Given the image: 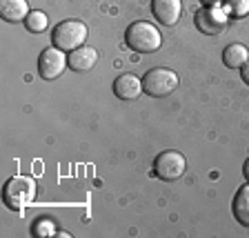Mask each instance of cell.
<instances>
[{
    "mask_svg": "<svg viewBox=\"0 0 249 238\" xmlns=\"http://www.w3.org/2000/svg\"><path fill=\"white\" fill-rule=\"evenodd\" d=\"M124 38H127V45H129L134 52H138V54H151V52H156V49L162 45L160 31L156 29L151 22H147V20L131 22V25L127 27Z\"/></svg>",
    "mask_w": 249,
    "mask_h": 238,
    "instance_id": "cell-1",
    "label": "cell"
},
{
    "mask_svg": "<svg viewBox=\"0 0 249 238\" xmlns=\"http://www.w3.org/2000/svg\"><path fill=\"white\" fill-rule=\"evenodd\" d=\"M2 196H5V202L7 207L11 209H22L27 207L31 201H34V196H36V181L31 176H14L7 181L5 185V192H2Z\"/></svg>",
    "mask_w": 249,
    "mask_h": 238,
    "instance_id": "cell-2",
    "label": "cell"
},
{
    "mask_svg": "<svg viewBox=\"0 0 249 238\" xmlns=\"http://www.w3.org/2000/svg\"><path fill=\"white\" fill-rule=\"evenodd\" d=\"M53 47L62 49V52H73L78 47H83L87 40V25L80 20H65L53 29Z\"/></svg>",
    "mask_w": 249,
    "mask_h": 238,
    "instance_id": "cell-3",
    "label": "cell"
},
{
    "mask_svg": "<svg viewBox=\"0 0 249 238\" xmlns=\"http://www.w3.org/2000/svg\"><path fill=\"white\" fill-rule=\"evenodd\" d=\"M178 87V76L176 72L165 67H156L151 72L145 73L142 78V92L154 96V98H162V96H169L174 89Z\"/></svg>",
    "mask_w": 249,
    "mask_h": 238,
    "instance_id": "cell-4",
    "label": "cell"
},
{
    "mask_svg": "<svg viewBox=\"0 0 249 238\" xmlns=\"http://www.w3.org/2000/svg\"><path fill=\"white\" fill-rule=\"evenodd\" d=\"M185 167H187L185 156L174 149H167L162 154H158L154 161L156 176L162 178V181H176V178H180L185 174Z\"/></svg>",
    "mask_w": 249,
    "mask_h": 238,
    "instance_id": "cell-5",
    "label": "cell"
},
{
    "mask_svg": "<svg viewBox=\"0 0 249 238\" xmlns=\"http://www.w3.org/2000/svg\"><path fill=\"white\" fill-rule=\"evenodd\" d=\"M67 65L69 62H67L65 52L58 49V47H49V49H45V52L40 54V58H38V73H40L45 80H53V78H58L65 72Z\"/></svg>",
    "mask_w": 249,
    "mask_h": 238,
    "instance_id": "cell-6",
    "label": "cell"
},
{
    "mask_svg": "<svg viewBox=\"0 0 249 238\" xmlns=\"http://www.w3.org/2000/svg\"><path fill=\"white\" fill-rule=\"evenodd\" d=\"M196 27L207 36H216L227 27V14L218 7H205L196 14Z\"/></svg>",
    "mask_w": 249,
    "mask_h": 238,
    "instance_id": "cell-7",
    "label": "cell"
},
{
    "mask_svg": "<svg viewBox=\"0 0 249 238\" xmlns=\"http://www.w3.org/2000/svg\"><path fill=\"white\" fill-rule=\"evenodd\" d=\"M180 0H151V11L162 25H176L180 18Z\"/></svg>",
    "mask_w": 249,
    "mask_h": 238,
    "instance_id": "cell-8",
    "label": "cell"
},
{
    "mask_svg": "<svg viewBox=\"0 0 249 238\" xmlns=\"http://www.w3.org/2000/svg\"><path fill=\"white\" fill-rule=\"evenodd\" d=\"M114 93L120 100H134L142 93V80L134 73H123L114 80Z\"/></svg>",
    "mask_w": 249,
    "mask_h": 238,
    "instance_id": "cell-9",
    "label": "cell"
},
{
    "mask_svg": "<svg viewBox=\"0 0 249 238\" xmlns=\"http://www.w3.org/2000/svg\"><path fill=\"white\" fill-rule=\"evenodd\" d=\"M98 60V52L93 47H78L73 52H69L67 62L73 72H89Z\"/></svg>",
    "mask_w": 249,
    "mask_h": 238,
    "instance_id": "cell-10",
    "label": "cell"
},
{
    "mask_svg": "<svg viewBox=\"0 0 249 238\" xmlns=\"http://www.w3.org/2000/svg\"><path fill=\"white\" fill-rule=\"evenodd\" d=\"M0 14L9 22H20L29 16L27 0H0Z\"/></svg>",
    "mask_w": 249,
    "mask_h": 238,
    "instance_id": "cell-11",
    "label": "cell"
},
{
    "mask_svg": "<svg viewBox=\"0 0 249 238\" xmlns=\"http://www.w3.org/2000/svg\"><path fill=\"white\" fill-rule=\"evenodd\" d=\"M249 60V52L245 45H238V42H233L229 45L227 49L223 52V62L227 65L229 69H240L245 62Z\"/></svg>",
    "mask_w": 249,
    "mask_h": 238,
    "instance_id": "cell-12",
    "label": "cell"
},
{
    "mask_svg": "<svg viewBox=\"0 0 249 238\" xmlns=\"http://www.w3.org/2000/svg\"><path fill=\"white\" fill-rule=\"evenodd\" d=\"M233 216L238 218V223L249 227V183L240 187L233 196Z\"/></svg>",
    "mask_w": 249,
    "mask_h": 238,
    "instance_id": "cell-13",
    "label": "cell"
},
{
    "mask_svg": "<svg viewBox=\"0 0 249 238\" xmlns=\"http://www.w3.org/2000/svg\"><path fill=\"white\" fill-rule=\"evenodd\" d=\"M25 25L29 31L40 34V31L47 29V16L42 14V11H29V16L25 18Z\"/></svg>",
    "mask_w": 249,
    "mask_h": 238,
    "instance_id": "cell-14",
    "label": "cell"
},
{
    "mask_svg": "<svg viewBox=\"0 0 249 238\" xmlns=\"http://www.w3.org/2000/svg\"><path fill=\"white\" fill-rule=\"evenodd\" d=\"M225 7L231 16L240 18V16L249 14V0H225Z\"/></svg>",
    "mask_w": 249,
    "mask_h": 238,
    "instance_id": "cell-15",
    "label": "cell"
},
{
    "mask_svg": "<svg viewBox=\"0 0 249 238\" xmlns=\"http://www.w3.org/2000/svg\"><path fill=\"white\" fill-rule=\"evenodd\" d=\"M34 234H36V236H53V234H56V227H53V223L52 220H45V218H42V220H36V223H34Z\"/></svg>",
    "mask_w": 249,
    "mask_h": 238,
    "instance_id": "cell-16",
    "label": "cell"
},
{
    "mask_svg": "<svg viewBox=\"0 0 249 238\" xmlns=\"http://www.w3.org/2000/svg\"><path fill=\"white\" fill-rule=\"evenodd\" d=\"M240 73H243V80H245V83L249 85V60L245 62L243 67H240Z\"/></svg>",
    "mask_w": 249,
    "mask_h": 238,
    "instance_id": "cell-17",
    "label": "cell"
},
{
    "mask_svg": "<svg viewBox=\"0 0 249 238\" xmlns=\"http://www.w3.org/2000/svg\"><path fill=\"white\" fill-rule=\"evenodd\" d=\"M218 2H220V0H202L205 7H218Z\"/></svg>",
    "mask_w": 249,
    "mask_h": 238,
    "instance_id": "cell-18",
    "label": "cell"
},
{
    "mask_svg": "<svg viewBox=\"0 0 249 238\" xmlns=\"http://www.w3.org/2000/svg\"><path fill=\"white\" fill-rule=\"evenodd\" d=\"M243 171H245V178H247V183H249V158L245 161V167H243Z\"/></svg>",
    "mask_w": 249,
    "mask_h": 238,
    "instance_id": "cell-19",
    "label": "cell"
}]
</instances>
